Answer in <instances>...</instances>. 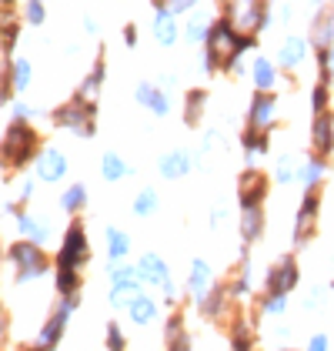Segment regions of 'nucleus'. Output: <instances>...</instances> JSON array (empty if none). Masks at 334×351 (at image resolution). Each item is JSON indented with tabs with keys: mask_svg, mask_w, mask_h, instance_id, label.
<instances>
[{
	"mask_svg": "<svg viewBox=\"0 0 334 351\" xmlns=\"http://www.w3.org/2000/svg\"><path fill=\"white\" fill-rule=\"evenodd\" d=\"M90 261V241H87V224L74 217L67 224V234L57 251V298L81 295V271Z\"/></svg>",
	"mask_w": 334,
	"mask_h": 351,
	"instance_id": "f257e3e1",
	"label": "nucleus"
},
{
	"mask_svg": "<svg viewBox=\"0 0 334 351\" xmlns=\"http://www.w3.org/2000/svg\"><path fill=\"white\" fill-rule=\"evenodd\" d=\"M37 144H40V134L30 128L27 121H10L7 134H3V147H0V164L3 171H21L27 164L37 161Z\"/></svg>",
	"mask_w": 334,
	"mask_h": 351,
	"instance_id": "f03ea898",
	"label": "nucleus"
},
{
	"mask_svg": "<svg viewBox=\"0 0 334 351\" xmlns=\"http://www.w3.org/2000/svg\"><path fill=\"white\" fill-rule=\"evenodd\" d=\"M7 265L14 268V285H30V281H40L47 271H51V258L44 254V247L34 241H10L7 244Z\"/></svg>",
	"mask_w": 334,
	"mask_h": 351,
	"instance_id": "7ed1b4c3",
	"label": "nucleus"
},
{
	"mask_svg": "<svg viewBox=\"0 0 334 351\" xmlns=\"http://www.w3.org/2000/svg\"><path fill=\"white\" fill-rule=\"evenodd\" d=\"M77 304H81V295L60 298L57 308L47 315V322L37 331V338H34V345H30L27 351H54L57 345H60V338H64V331H67V324H70V315L77 311Z\"/></svg>",
	"mask_w": 334,
	"mask_h": 351,
	"instance_id": "20e7f679",
	"label": "nucleus"
},
{
	"mask_svg": "<svg viewBox=\"0 0 334 351\" xmlns=\"http://www.w3.org/2000/svg\"><path fill=\"white\" fill-rule=\"evenodd\" d=\"M224 21H231V27L237 34H261L268 27V0H227L224 3Z\"/></svg>",
	"mask_w": 334,
	"mask_h": 351,
	"instance_id": "39448f33",
	"label": "nucleus"
},
{
	"mask_svg": "<svg viewBox=\"0 0 334 351\" xmlns=\"http://www.w3.org/2000/svg\"><path fill=\"white\" fill-rule=\"evenodd\" d=\"M107 278H111L107 301H111L114 308H127V304L144 291V288H140V278H138V265H127V261L114 265V261H107Z\"/></svg>",
	"mask_w": 334,
	"mask_h": 351,
	"instance_id": "423d86ee",
	"label": "nucleus"
},
{
	"mask_svg": "<svg viewBox=\"0 0 334 351\" xmlns=\"http://www.w3.org/2000/svg\"><path fill=\"white\" fill-rule=\"evenodd\" d=\"M301 285V265L294 254H281L264 274V295H291Z\"/></svg>",
	"mask_w": 334,
	"mask_h": 351,
	"instance_id": "0eeeda50",
	"label": "nucleus"
},
{
	"mask_svg": "<svg viewBox=\"0 0 334 351\" xmlns=\"http://www.w3.org/2000/svg\"><path fill=\"white\" fill-rule=\"evenodd\" d=\"M94 114H97V104H84V101H67L64 108L54 110L57 128L70 131L77 137H94Z\"/></svg>",
	"mask_w": 334,
	"mask_h": 351,
	"instance_id": "6e6552de",
	"label": "nucleus"
},
{
	"mask_svg": "<svg viewBox=\"0 0 334 351\" xmlns=\"http://www.w3.org/2000/svg\"><path fill=\"white\" fill-rule=\"evenodd\" d=\"M318 215H321V191H305L298 217H294V247H305V244L314 238Z\"/></svg>",
	"mask_w": 334,
	"mask_h": 351,
	"instance_id": "1a4fd4ad",
	"label": "nucleus"
},
{
	"mask_svg": "<svg viewBox=\"0 0 334 351\" xmlns=\"http://www.w3.org/2000/svg\"><path fill=\"white\" fill-rule=\"evenodd\" d=\"M268 191H271L268 174L257 171V167H248V171L237 178V204H241V208H264Z\"/></svg>",
	"mask_w": 334,
	"mask_h": 351,
	"instance_id": "9d476101",
	"label": "nucleus"
},
{
	"mask_svg": "<svg viewBox=\"0 0 334 351\" xmlns=\"http://www.w3.org/2000/svg\"><path fill=\"white\" fill-rule=\"evenodd\" d=\"M7 215H14L17 234H21L24 241H34V244H40V247L51 241V228H47L44 217H37L34 211H24V208H17V204H7Z\"/></svg>",
	"mask_w": 334,
	"mask_h": 351,
	"instance_id": "9b49d317",
	"label": "nucleus"
},
{
	"mask_svg": "<svg viewBox=\"0 0 334 351\" xmlns=\"http://www.w3.org/2000/svg\"><path fill=\"white\" fill-rule=\"evenodd\" d=\"M274 117H278V97L274 94H254L248 104V128L271 134L274 131Z\"/></svg>",
	"mask_w": 334,
	"mask_h": 351,
	"instance_id": "f8f14e48",
	"label": "nucleus"
},
{
	"mask_svg": "<svg viewBox=\"0 0 334 351\" xmlns=\"http://www.w3.org/2000/svg\"><path fill=\"white\" fill-rule=\"evenodd\" d=\"M67 171H70L67 154H60L57 147H44V151L37 154V161H34V174H37V181H44V184H60V181L67 178Z\"/></svg>",
	"mask_w": 334,
	"mask_h": 351,
	"instance_id": "ddd939ff",
	"label": "nucleus"
},
{
	"mask_svg": "<svg viewBox=\"0 0 334 351\" xmlns=\"http://www.w3.org/2000/svg\"><path fill=\"white\" fill-rule=\"evenodd\" d=\"M134 265H138L140 285H147V288H164L167 281H170V268H167V261L161 258V254H154V251L140 254Z\"/></svg>",
	"mask_w": 334,
	"mask_h": 351,
	"instance_id": "4468645a",
	"label": "nucleus"
},
{
	"mask_svg": "<svg viewBox=\"0 0 334 351\" xmlns=\"http://www.w3.org/2000/svg\"><path fill=\"white\" fill-rule=\"evenodd\" d=\"M311 151L318 158H331L334 154V114L331 110H324V114L314 117V124H311Z\"/></svg>",
	"mask_w": 334,
	"mask_h": 351,
	"instance_id": "2eb2a0df",
	"label": "nucleus"
},
{
	"mask_svg": "<svg viewBox=\"0 0 334 351\" xmlns=\"http://www.w3.org/2000/svg\"><path fill=\"white\" fill-rule=\"evenodd\" d=\"M188 295L194 298V304H201L204 298L214 291V268L204 261V258H194V265H191V271H188Z\"/></svg>",
	"mask_w": 334,
	"mask_h": 351,
	"instance_id": "dca6fc26",
	"label": "nucleus"
},
{
	"mask_svg": "<svg viewBox=\"0 0 334 351\" xmlns=\"http://www.w3.org/2000/svg\"><path fill=\"white\" fill-rule=\"evenodd\" d=\"M194 164H197V158L191 151L177 147V151H170V154H164V158L157 161V171H161L164 181H181V178H188V174L194 171Z\"/></svg>",
	"mask_w": 334,
	"mask_h": 351,
	"instance_id": "f3484780",
	"label": "nucleus"
},
{
	"mask_svg": "<svg viewBox=\"0 0 334 351\" xmlns=\"http://www.w3.org/2000/svg\"><path fill=\"white\" fill-rule=\"evenodd\" d=\"M134 97H138L140 108H147L154 117H167L170 114V97H167L164 87H157V84H138V90H134Z\"/></svg>",
	"mask_w": 334,
	"mask_h": 351,
	"instance_id": "a211bd4d",
	"label": "nucleus"
},
{
	"mask_svg": "<svg viewBox=\"0 0 334 351\" xmlns=\"http://www.w3.org/2000/svg\"><path fill=\"white\" fill-rule=\"evenodd\" d=\"M164 345H167V351H188V348H194V345H191V331H188V318H184L181 311L167 315Z\"/></svg>",
	"mask_w": 334,
	"mask_h": 351,
	"instance_id": "6ab92c4d",
	"label": "nucleus"
},
{
	"mask_svg": "<svg viewBox=\"0 0 334 351\" xmlns=\"http://www.w3.org/2000/svg\"><path fill=\"white\" fill-rule=\"evenodd\" d=\"M311 44L314 51H331L334 47V7H321L314 24H311Z\"/></svg>",
	"mask_w": 334,
	"mask_h": 351,
	"instance_id": "aec40b11",
	"label": "nucleus"
},
{
	"mask_svg": "<svg viewBox=\"0 0 334 351\" xmlns=\"http://www.w3.org/2000/svg\"><path fill=\"white\" fill-rule=\"evenodd\" d=\"M264 208H241V244L250 247L264 238Z\"/></svg>",
	"mask_w": 334,
	"mask_h": 351,
	"instance_id": "412c9836",
	"label": "nucleus"
},
{
	"mask_svg": "<svg viewBox=\"0 0 334 351\" xmlns=\"http://www.w3.org/2000/svg\"><path fill=\"white\" fill-rule=\"evenodd\" d=\"M324 178H328V158H318V154H311V158H307V161L298 167V181L305 184V191H321Z\"/></svg>",
	"mask_w": 334,
	"mask_h": 351,
	"instance_id": "4be33fe9",
	"label": "nucleus"
},
{
	"mask_svg": "<svg viewBox=\"0 0 334 351\" xmlns=\"http://www.w3.org/2000/svg\"><path fill=\"white\" fill-rule=\"evenodd\" d=\"M104 57H107V51L101 47V51H97V60H94L90 74L84 77L81 90H77V97H74V101H84V104H94V97H97V90H101V84H104Z\"/></svg>",
	"mask_w": 334,
	"mask_h": 351,
	"instance_id": "5701e85b",
	"label": "nucleus"
},
{
	"mask_svg": "<svg viewBox=\"0 0 334 351\" xmlns=\"http://www.w3.org/2000/svg\"><path fill=\"white\" fill-rule=\"evenodd\" d=\"M127 315H131V322L138 324V328H147V324L157 322V315H161V311H157V301H154V298L140 291V295L127 304Z\"/></svg>",
	"mask_w": 334,
	"mask_h": 351,
	"instance_id": "b1692460",
	"label": "nucleus"
},
{
	"mask_svg": "<svg viewBox=\"0 0 334 351\" xmlns=\"http://www.w3.org/2000/svg\"><path fill=\"white\" fill-rule=\"evenodd\" d=\"M250 77H254V87H257L261 94H271V90L278 87V67H274L268 57H254Z\"/></svg>",
	"mask_w": 334,
	"mask_h": 351,
	"instance_id": "393cba45",
	"label": "nucleus"
},
{
	"mask_svg": "<svg viewBox=\"0 0 334 351\" xmlns=\"http://www.w3.org/2000/svg\"><path fill=\"white\" fill-rule=\"evenodd\" d=\"M241 147H244V161H248V167H250L254 158H261V154L271 151V134L254 131V128H244V131H241Z\"/></svg>",
	"mask_w": 334,
	"mask_h": 351,
	"instance_id": "a878e982",
	"label": "nucleus"
},
{
	"mask_svg": "<svg viewBox=\"0 0 334 351\" xmlns=\"http://www.w3.org/2000/svg\"><path fill=\"white\" fill-rule=\"evenodd\" d=\"M227 304H231V295H227V285H214V291L204 298L201 304H197V311L207 318V322H218L224 311H227Z\"/></svg>",
	"mask_w": 334,
	"mask_h": 351,
	"instance_id": "bb28decb",
	"label": "nucleus"
},
{
	"mask_svg": "<svg viewBox=\"0 0 334 351\" xmlns=\"http://www.w3.org/2000/svg\"><path fill=\"white\" fill-rule=\"evenodd\" d=\"M307 57V40L305 37H287L284 44H281L278 51V64L284 71H294V67H301V60Z\"/></svg>",
	"mask_w": 334,
	"mask_h": 351,
	"instance_id": "cd10ccee",
	"label": "nucleus"
},
{
	"mask_svg": "<svg viewBox=\"0 0 334 351\" xmlns=\"http://www.w3.org/2000/svg\"><path fill=\"white\" fill-rule=\"evenodd\" d=\"M154 37H157L161 47H174L177 44V21H174V14L167 7H161L154 14Z\"/></svg>",
	"mask_w": 334,
	"mask_h": 351,
	"instance_id": "c85d7f7f",
	"label": "nucleus"
},
{
	"mask_svg": "<svg viewBox=\"0 0 334 351\" xmlns=\"http://www.w3.org/2000/svg\"><path fill=\"white\" fill-rule=\"evenodd\" d=\"M254 345H257L254 324L248 318H234L231 322V351H254Z\"/></svg>",
	"mask_w": 334,
	"mask_h": 351,
	"instance_id": "c756f323",
	"label": "nucleus"
},
{
	"mask_svg": "<svg viewBox=\"0 0 334 351\" xmlns=\"http://www.w3.org/2000/svg\"><path fill=\"white\" fill-rule=\"evenodd\" d=\"M104 244H107V261H114V265H120L131 254V238L120 228H107L104 231Z\"/></svg>",
	"mask_w": 334,
	"mask_h": 351,
	"instance_id": "7c9ffc66",
	"label": "nucleus"
},
{
	"mask_svg": "<svg viewBox=\"0 0 334 351\" xmlns=\"http://www.w3.org/2000/svg\"><path fill=\"white\" fill-rule=\"evenodd\" d=\"M204 108H207V90H204V87L188 90V97H184V124H188V128H197L201 117H204Z\"/></svg>",
	"mask_w": 334,
	"mask_h": 351,
	"instance_id": "2f4dec72",
	"label": "nucleus"
},
{
	"mask_svg": "<svg viewBox=\"0 0 334 351\" xmlns=\"http://www.w3.org/2000/svg\"><path fill=\"white\" fill-rule=\"evenodd\" d=\"M134 167L124 161L120 154H114V151H107V154H101V178L104 181H111V184H117V181H124L127 174H131Z\"/></svg>",
	"mask_w": 334,
	"mask_h": 351,
	"instance_id": "473e14b6",
	"label": "nucleus"
},
{
	"mask_svg": "<svg viewBox=\"0 0 334 351\" xmlns=\"http://www.w3.org/2000/svg\"><path fill=\"white\" fill-rule=\"evenodd\" d=\"M87 201H90V194H87V188H84V184H77V181L60 191V208H64L67 215H74V217L87 208Z\"/></svg>",
	"mask_w": 334,
	"mask_h": 351,
	"instance_id": "72a5a7b5",
	"label": "nucleus"
},
{
	"mask_svg": "<svg viewBox=\"0 0 334 351\" xmlns=\"http://www.w3.org/2000/svg\"><path fill=\"white\" fill-rule=\"evenodd\" d=\"M157 208H161V197H157L154 188H140L138 194H134V215L138 217H151Z\"/></svg>",
	"mask_w": 334,
	"mask_h": 351,
	"instance_id": "f704fd0d",
	"label": "nucleus"
},
{
	"mask_svg": "<svg viewBox=\"0 0 334 351\" xmlns=\"http://www.w3.org/2000/svg\"><path fill=\"white\" fill-rule=\"evenodd\" d=\"M257 311H261L264 318H281V315L287 311V298H284V295H261Z\"/></svg>",
	"mask_w": 334,
	"mask_h": 351,
	"instance_id": "c9c22d12",
	"label": "nucleus"
},
{
	"mask_svg": "<svg viewBox=\"0 0 334 351\" xmlns=\"http://www.w3.org/2000/svg\"><path fill=\"white\" fill-rule=\"evenodd\" d=\"M298 167H301V164H294L291 154H281L278 167H274V181H278V184H291V181H298Z\"/></svg>",
	"mask_w": 334,
	"mask_h": 351,
	"instance_id": "e433bc0d",
	"label": "nucleus"
},
{
	"mask_svg": "<svg viewBox=\"0 0 334 351\" xmlns=\"http://www.w3.org/2000/svg\"><path fill=\"white\" fill-rule=\"evenodd\" d=\"M104 348H107V351H127L124 328H120L117 322H107V328H104Z\"/></svg>",
	"mask_w": 334,
	"mask_h": 351,
	"instance_id": "4c0bfd02",
	"label": "nucleus"
},
{
	"mask_svg": "<svg viewBox=\"0 0 334 351\" xmlns=\"http://www.w3.org/2000/svg\"><path fill=\"white\" fill-rule=\"evenodd\" d=\"M211 24H214V21H204V17L188 21V40H191V44H204L207 34H211Z\"/></svg>",
	"mask_w": 334,
	"mask_h": 351,
	"instance_id": "58836bf2",
	"label": "nucleus"
},
{
	"mask_svg": "<svg viewBox=\"0 0 334 351\" xmlns=\"http://www.w3.org/2000/svg\"><path fill=\"white\" fill-rule=\"evenodd\" d=\"M328 101H331V87L318 81V84H314V90H311V108H314V117L328 110Z\"/></svg>",
	"mask_w": 334,
	"mask_h": 351,
	"instance_id": "ea45409f",
	"label": "nucleus"
},
{
	"mask_svg": "<svg viewBox=\"0 0 334 351\" xmlns=\"http://www.w3.org/2000/svg\"><path fill=\"white\" fill-rule=\"evenodd\" d=\"M10 74H14V87L24 90L30 84V60H10Z\"/></svg>",
	"mask_w": 334,
	"mask_h": 351,
	"instance_id": "a19ab883",
	"label": "nucleus"
},
{
	"mask_svg": "<svg viewBox=\"0 0 334 351\" xmlns=\"http://www.w3.org/2000/svg\"><path fill=\"white\" fill-rule=\"evenodd\" d=\"M47 21V10H44V0H27V24L40 27Z\"/></svg>",
	"mask_w": 334,
	"mask_h": 351,
	"instance_id": "79ce46f5",
	"label": "nucleus"
},
{
	"mask_svg": "<svg viewBox=\"0 0 334 351\" xmlns=\"http://www.w3.org/2000/svg\"><path fill=\"white\" fill-rule=\"evenodd\" d=\"M10 108H14V121H34V117H40V110L24 104V101H14Z\"/></svg>",
	"mask_w": 334,
	"mask_h": 351,
	"instance_id": "37998d69",
	"label": "nucleus"
},
{
	"mask_svg": "<svg viewBox=\"0 0 334 351\" xmlns=\"http://www.w3.org/2000/svg\"><path fill=\"white\" fill-rule=\"evenodd\" d=\"M307 351H331V341H328V335H311V341H307Z\"/></svg>",
	"mask_w": 334,
	"mask_h": 351,
	"instance_id": "c03bdc74",
	"label": "nucleus"
},
{
	"mask_svg": "<svg viewBox=\"0 0 334 351\" xmlns=\"http://www.w3.org/2000/svg\"><path fill=\"white\" fill-rule=\"evenodd\" d=\"M164 7L170 10V14H184V10L197 7V0H164Z\"/></svg>",
	"mask_w": 334,
	"mask_h": 351,
	"instance_id": "a18cd8bd",
	"label": "nucleus"
},
{
	"mask_svg": "<svg viewBox=\"0 0 334 351\" xmlns=\"http://www.w3.org/2000/svg\"><path fill=\"white\" fill-rule=\"evenodd\" d=\"M30 197H34V181H24V184H21V191H17V208H24Z\"/></svg>",
	"mask_w": 334,
	"mask_h": 351,
	"instance_id": "49530a36",
	"label": "nucleus"
},
{
	"mask_svg": "<svg viewBox=\"0 0 334 351\" xmlns=\"http://www.w3.org/2000/svg\"><path fill=\"white\" fill-rule=\"evenodd\" d=\"M321 298H324V288H314V291H311V295H307L305 308H318V304H321Z\"/></svg>",
	"mask_w": 334,
	"mask_h": 351,
	"instance_id": "de8ad7c7",
	"label": "nucleus"
},
{
	"mask_svg": "<svg viewBox=\"0 0 334 351\" xmlns=\"http://www.w3.org/2000/svg\"><path fill=\"white\" fill-rule=\"evenodd\" d=\"M124 40H127V47H134V44H138V27H134V24H127V27H124Z\"/></svg>",
	"mask_w": 334,
	"mask_h": 351,
	"instance_id": "09e8293b",
	"label": "nucleus"
},
{
	"mask_svg": "<svg viewBox=\"0 0 334 351\" xmlns=\"http://www.w3.org/2000/svg\"><path fill=\"white\" fill-rule=\"evenodd\" d=\"M221 221H224V208H221V204H218V208L211 211V228H218Z\"/></svg>",
	"mask_w": 334,
	"mask_h": 351,
	"instance_id": "8fccbe9b",
	"label": "nucleus"
},
{
	"mask_svg": "<svg viewBox=\"0 0 334 351\" xmlns=\"http://www.w3.org/2000/svg\"><path fill=\"white\" fill-rule=\"evenodd\" d=\"M7 311H3V304H0V338H3V335H7Z\"/></svg>",
	"mask_w": 334,
	"mask_h": 351,
	"instance_id": "3c124183",
	"label": "nucleus"
},
{
	"mask_svg": "<svg viewBox=\"0 0 334 351\" xmlns=\"http://www.w3.org/2000/svg\"><path fill=\"white\" fill-rule=\"evenodd\" d=\"M84 30H87V34H97V24H94V17H84Z\"/></svg>",
	"mask_w": 334,
	"mask_h": 351,
	"instance_id": "603ef678",
	"label": "nucleus"
},
{
	"mask_svg": "<svg viewBox=\"0 0 334 351\" xmlns=\"http://www.w3.org/2000/svg\"><path fill=\"white\" fill-rule=\"evenodd\" d=\"M3 261H7V251H3V247H0V268H3Z\"/></svg>",
	"mask_w": 334,
	"mask_h": 351,
	"instance_id": "864d4df0",
	"label": "nucleus"
},
{
	"mask_svg": "<svg viewBox=\"0 0 334 351\" xmlns=\"http://www.w3.org/2000/svg\"><path fill=\"white\" fill-rule=\"evenodd\" d=\"M331 84H334V47H331Z\"/></svg>",
	"mask_w": 334,
	"mask_h": 351,
	"instance_id": "5fc2aeb1",
	"label": "nucleus"
},
{
	"mask_svg": "<svg viewBox=\"0 0 334 351\" xmlns=\"http://www.w3.org/2000/svg\"><path fill=\"white\" fill-rule=\"evenodd\" d=\"M3 27H7V21H3V14H0V34H3Z\"/></svg>",
	"mask_w": 334,
	"mask_h": 351,
	"instance_id": "6e6d98bb",
	"label": "nucleus"
},
{
	"mask_svg": "<svg viewBox=\"0 0 334 351\" xmlns=\"http://www.w3.org/2000/svg\"><path fill=\"white\" fill-rule=\"evenodd\" d=\"M0 147H3V137H0Z\"/></svg>",
	"mask_w": 334,
	"mask_h": 351,
	"instance_id": "4d7b16f0",
	"label": "nucleus"
},
{
	"mask_svg": "<svg viewBox=\"0 0 334 351\" xmlns=\"http://www.w3.org/2000/svg\"><path fill=\"white\" fill-rule=\"evenodd\" d=\"M221 3H227V0H221Z\"/></svg>",
	"mask_w": 334,
	"mask_h": 351,
	"instance_id": "13d9d810",
	"label": "nucleus"
},
{
	"mask_svg": "<svg viewBox=\"0 0 334 351\" xmlns=\"http://www.w3.org/2000/svg\"><path fill=\"white\" fill-rule=\"evenodd\" d=\"M188 351H194V348H188Z\"/></svg>",
	"mask_w": 334,
	"mask_h": 351,
	"instance_id": "bf43d9fd",
	"label": "nucleus"
}]
</instances>
